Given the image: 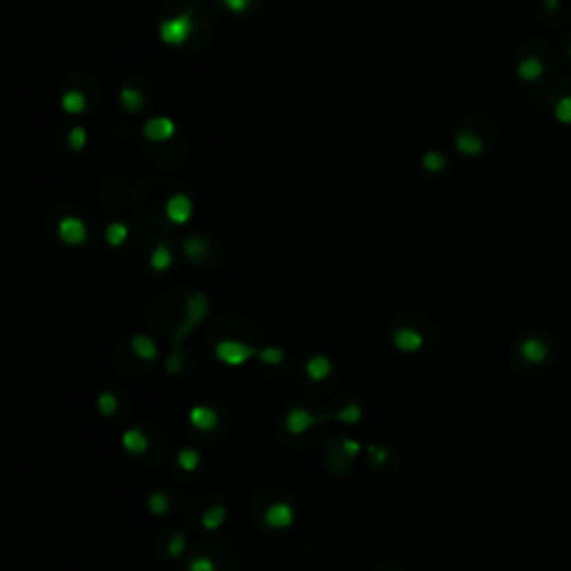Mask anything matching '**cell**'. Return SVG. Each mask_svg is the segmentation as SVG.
<instances>
[{
  "instance_id": "1",
  "label": "cell",
  "mask_w": 571,
  "mask_h": 571,
  "mask_svg": "<svg viewBox=\"0 0 571 571\" xmlns=\"http://www.w3.org/2000/svg\"><path fill=\"white\" fill-rule=\"evenodd\" d=\"M255 355H259V351L244 342H237V339H223L214 346V357L226 366H241L253 360Z\"/></svg>"
},
{
  "instance_id": "2",
  "label": "cell",
  "mask_w": 571,
  "mask_h": 571,
  "mask_svg": "<svg viewBox=\"0 0 571 571\" xmlns=\"http://www.w3.org/2000/svg\"><path fill=\"white\" fill-rule=\"evenodd\" d=\"M192 34V16L190 14H178L174 18L161 23L159 36L165 45H183L187 40V36Z\"/></svg>"
},
{
  "instance_id": "3",
  "label": "cell",
  "mask_w": 571,
  "mask_h": 571,
  "mask_svg": "<svg viewBox=\"0 0 571 571\" xmlns=\"http://www.w3.org/2000/svg\"><path fill=\"white\" fill-rule=\"evenodd\" d=\"M330 417H335V415H315V413H310L308 408L294 406V408L288 410V413H286V433L303 435L306 431H310L315 424L326 422V419H330Z\"/></svg>"
},
{
  "instance_id": "4",
  "label": "cell",
  "mask_w": 571,
  "mask_h": 571,
  "mask_svg": "<svg viewBox=\"0 0 571 571\" xmlns=\"http://www.w3.org/2000/svg\"><path fill=\"white\" fill-rule=\"evenodd\" d=\"M264 520L268 524V529H272V531H288L290 526L294 524V520H297V511H294V506L290 502L279 500V502H272L270 506L266 509Z\"/></svg>"
},
{
  "instance_id": "5",
  "label": "cell",
  "mask_w": 571,
  "mask_h": 571,
  "mask_svg": "<svg viewBox=\"0 0 571 571\" xmlns=\"http://www.w3.org/2000/svg\"><path fill=\"white\" fill-rule=\"evenodd\" d=\"M205 312H208V301H205L201 292H194L192 297L187 299V315H185L183 326L178 328V333H176V344L181 342V337H185L196 324H199V321L205 317Z\"/></svg>"
},
{
  "instance_id": "6",
  "label": "cell",
  "mask_w": 571,
  "mask_h": 571,
  "mask_svg": "<svg viewBox=\"0 0 571 571\" xmlns=\"http://www.w3.org/2000/svg\"><path fill=\"white\" fill-rule=\"evenodd\" d=\"M58 237L67 246H80L87 239V228L78 217H65L58 223Z\"/></svg>"
},
{
  "instance_id": "7",
  "label": "cell",
  "mask_w": 571,
  "mask_h": 571,
  "mask_svg": "<svg viewBox=\"0 0 571 571\" xmlns=\"http://www.w3.org/2000/svg\"><path fill=\"white\" fill-rule=\"evenodd\" d=\"M187 422H190L196 431H201V433H210L217 428L219 424V415H217V410L210 408V406H205V404H196L190 408V413H187Z\"/></svg>"
},
{
  "instance_id": "8",
  "label": "cell",
  "mask_w": 571,
  "mask_h": 571,
  "mask_svg": "<svg viewBox=\"0 0 571 571\" xmlns=\"http://www.w3.org/2000/svg\"><path fill=\"white\" fill-rule=\"evenodd\" d=\"M143 137L148 141H167L174 137V123L167 116H156V119H150L145 125H143Z\"/></svg>"
},
{
  "instance_id": "9",
  "label": "cell",
  "mask_w": 571,
  "mask_h": 571,
  "mask_svg": "<svg viewBox=\"0 0 571 571\" xmlns=\"http://www.w3.org/2000/svg\"><path fill=\"white\" fill-rule=\"evenodd\" d=\"M190 214H192V201H190V196H185V194H174V196H170L167 203H165V217L176 223V226H181V223H185L187 219H190Z\"/></svg>"
},
{
  "instance_id": "10",
  "label": "cell",
  "mask_w": 571,
  "mask_h": 571,
  "mask_svg": "<svg viewBox=\"0 0 571 571\" xmlns=\"http://www.w3.org/2000/svg\"><path fill=\"white\" fill-rule=\"evenodd\" d=\"M393 344L399 353H417L424 346V337L415 328H397L393 335Z\"/></svg>"
},
{
  "instance_id": "11",
  "label": "cell",
  "mask_w": 571,
  "mask_h": 571,
  "mask_svg": "<svg viewBox=\"0 0 571 571\" xmlns=\"http://www.w3.org/2000/svg\"><path fill=\"white\" fill-rule=\"evenodd\" d=\"M121 446H123V451L130 453V455H143L148 451L150 440L139 426H132L121 435Z\"/></svg>"
},
{
  "instance_id": "12",
  "label": "cell",
  "mask_w": 571,
  "mask_h": 571,
  "mask_svg": "<svg viewBox=\"0 0 571 571\" xmlns=\"http://www.w3.org/2000/svg\"><path fill=\"white\" fill-rule=\"evenodd\" d=\"M130 346H132L134 355H137L139 360H143V362H154L156 357H159L156 342L152 337H148V335H134Z\"/></svg>"
},
{
  "instance_id": "13",
  "label": "cell",
  "mask_w": 571,
  "mask_h": 571,
  "mask_svg": "<svg viewBox=\"0 0 571 571\" xmlns=\"http://www.w3.org/2000/svg\"><path fill=\"white\" fill-rule=\"evenodd\" d=\"M306 375H308V380L312 382H324L330 371H333V362L328 360L326 355H315V357H310V360L306 362Z\"/></svg>"
},
{
  "instance_id": "14",
  "label": "cell",
  "mask_w": 571,
  "mask_h": 571,
  "mask_svg": "<svg viewBox=\"0 0 571 571\" xmlns=\"http://www.w3.org/2000/svg\"><path fill=\"white\" fill-rule=\"evenodd\" d=\"M228 520V509L223 504H210L201 515V526L205 531H217Z\"/></svg>"
},
{
  "instance_id": "15",
  "label": "cell",
  "mask_w": 571,
  "mask_h": 571,
  "mask_svg": "<svg viewBox=\"0 0 571 571\" xmlns=\"http://www.w3.org/2000/svg\"><path fill=\"white\" fill-rule=\"evenodd\" d=\"M520 355L529 364H542L544 357H547V346L538 337H526L520 344Z\"/></svg>"
},
{
  "instance_id": "16",
  "label": "cell",
  "mask_w": 571,
  "mask_h": 571,
  "mask_svg": "<svg viewBox=\"0 0 571 571\" xmlns=\"http://www.w3.org/2000/svg\"><path fill=\"white\" fill-rule=\"evenodd\" d=\"M455 148H458V152L464 156H478L480 152L485 150L480 137L478 134H473V132H462L460 137L455 139Z\"/></svg>"
},
{
  "instance_id": "17",
  "label": "cell",
  "mask_w": 571,
  "mask_h": 571,
  "mask_svg": "<svg viewBox=\"0 0 571 571\" xmlns=\"http://www.w3.org/2000/svg\"><path fill=\"white\" fill-rule=\"evenodd\" d=\"M176 464H178V469L185 471V473H194L196 469L201 467V453L192 449V446H185V449H181L176 453Z\"/></svg>"
},
{
  "instance_id": "18",
  "label": "cell",
  "mask_w": 571,
  "mask_h": 571,
  "mask_svg": "<svg viewBox=\"0 0 571 571\" xmlns=\"http://www.w3.org/2000/svg\"><path fill=\"white\" fill-rule=\"evenodd\" d=\"M542 71H544V65L533 56L524 58L520 65H517V76H520L524 83H533V80H538L542 76Z\"/></svg>"
},
{
  "instance_id": "19",
  "label": "cell",
  "mask_w": 571,
  "mask_h": 571,
  "mask_svg": "<svg viewBox=\"0 0 571 571\" xmlns=\"http://www.w3.org/2000/svg\"><path fill=\"white\" fill-rule=\"evenodd\" d=\"M60 105H62V110H65L67 114H80V112L85 110L87 101H85V96L78 92V89H69V92L62 94Z\"/></svg>"
},
{
  "instance_id": "20",
  "label": "cell",
  "mask_w": 571,
  "mask_h": 571,
  "mask_svg": "<svg viewBox=\"0 0 571 571\" xmlns=\"http://www.w3.org/2000/svg\"><path fill=\"white\" fill-rule=\"evenodd\" d=\"M148 511L159 517L170 511V496L165 491H152L148 496Z\"/></svg>"
},
{
  "instance_id": "21",
  "label": "cell",
  "mask_w": 571,
  "mask_h": 571,
  "mask_svg": "<svg viewBox=\"0 0 571 571\" xmlns=\"http://www.w3.org/2000/svg\"><path fill=\"white\" fill-rule=\"evenodd\" d=\"M96 408L103 417H112L116 410H119V397L110 391H103L101 395L96 397Z\"/></svg>"
},
{
  "instance_id": "22",
  "label": "cell",
  "mask_w": 571,
  "mask_h": 571,
  "mask_svg": "<svg viewBox=\"0 0 571 571\" xmlns=\"http://www.w3.org/2000/svg\"><path fill=\"white\" fill-rule=\"evenodd\" d=\"M128 235H130L128 226H125V223L114 221V223H110V226H107V230H105V241H107V244H110L112 248H119V246L123 244V241L128 239Z\"/></svg>"
},
{
  "instance_id": "23",
  "label": "cell",
  "mask_w": 571,
  "mask_h": 571,
  "mask_svg": "<svg viewBox=\"0 0 571 571\" xmlns=\"http://www.w3.org/2000/svg\"><path fill=\"white\" fill-rule=\"evenodd\" d=\"M119 96H121V105H123L128 112H139L141 107H143V96H141L139 89H134V87H123Z\"/></svg>"
},
{
  "instance_id": "24",
  "label": "cell",
  "mask_w": 571,
  "mask_h": 571,
  "mask_svg": "<svg viewBox=\"0 0 571 571\" xmlns=\"http://www.w3.org/2000/svg\"><path fill=\"white\" fill-rule=\"evenodd\" d=\"M150 264L154 270H167L170 264H172V253H170V248L165 244H161L154 248V253L150 257Z\"/></svg>"
},
{
  "instance_id": "25",
  "label": "cell",
  "mask_w": 571,
  "mask_h": 571,
  "mask_svg": "<svg viewBox=\"0 0 571 571\" xmlns=\"http://www.w3.org/2000/svg\"><path fill=\"white\" fill-rule=\"evenodd\" d=\"M422 165L428 170V172H440V170L446 165V159H444L442 152L428 150V152H424V156H422Z\"/></svg>"
},
{
  "instance_id": "26",
  "label": "cell",
  "mask_w": 571,
  "mask_h": 571,
  "mask_svg": "<svg viewBox=\"0 0 571 571\" xmlns=\"http://www.w3.org/2000/svg\"><path fill=\"white\" fill-rule=\"evenodd\" d=\"M362 415H364V410L360 404H348L346 408L339 410V413H335V419H342L346 424H357L362 419Z\"/></svg>"
},
{
  "instance_id": "27",
  "label": "cell",
  "mask_w": 571,
  "mask_h": 571,
  "mask_svg": "<svg viewBox=\"0 0 571 571\" xmlns=\"http://www.w3.org/2000/svg\"><path fill=\"white\" fill-rule=\"evenodd\" d=\"M283 357H286V353L277 346H268V348H261V351H259V360H261L264 364H268V366L281 364Z\"/></svg>"
},
{
  "instance_id": "28",
  "label": "cell",
  "mask_w": 571,
  "mask_h": 571,
  "mask_svg": "<svg viewBox=\"0 0 571 571\" xmlns=\"http://www.w3.org/2000/svg\"><path fill=\"white\" fill-rule=\"evenodd\" d=\"M185 549H187L185 535H183L181 531L174 533L172 538H170V542H167V553H170V558H181L183 553H185Z\"/></svg>"
},
{
  "instance_id": "29",
  "label": "cell",
  "mask_w": 571,
  "mask_h": 571,
  "mask_svg": "<svg viewBox=\"0 0 571 571\" xmlns=\"http://www.w3.org/2000/svg\"><path fill=\"white\" fill-rule=\"evenodd\" d=\"M553 114L562 125H571V96H562L553 107Z\"/></svg>"
},
{
  "instance_id": "30",
  "label": "cell",
  "mask_w": 571,
  "mask_h": 571,
  "mask_svg": "<svg viewBox=\"0 0 571 571\" xmlns=\"http://www.w3.org/2000/svg\"><path fill=\"white\" fill-rule=\"evenodd\" d=\"M67 143H69V148L74 150V152L83 150L85 143H87V132H85V128H80V125H76V128H71V130H69V137H67Z\"/></svg>"
},
{
  "instance_id": "31",
  "label": "cell",
  "mask_w": 571,
  "mask_h": 571,
  "mask_svg": "<svg viewBox=\"0 0 571 571\" xmlns=\"http://www.w3.org/2000/svg\"><path fill=\"white\" fill-rule=\"evenodd\" d=\"M187 571H217V562L208 556H196L187 562Z\"/></svg>"
},
{
  "instance_id": "32",
  "label": "cell",
  "mask_w": 571,
  "mask_h": 571,
  "mask_svg": "<svg viewBox=\"0 0 571 571\" xmlns=\"http://www.w3.org/2000/svg\"><path fill=\"white\" fill-rule=\"evenodd\" d=\"M203 253H205V241L203 239L192 237V239L185 241V255L190 257V259H199Z\"/></svg>"
},
{
  "instance_id": "33",
  "label": "cell",
  "mask_w": 571,
  "mask_h": 571,
  "mask_svg": "<svg viewBox=\"0 0 571 571\" xmlns=\"http://www.w3.org/2000/svg\"><path fill=\"white\" fill-rule=\"evenodd\" d=\"M342 451L348 455V458H357L362 451V442L360 440H353V437H344L342 440Z\"/></svg>"
},
{
  "instance_id": "34",
  "label": "cell",
  "mask_w": 571,
  "mask_h": 571,
  "mask_svg": "<svg viewBox=\"0 0 571 571\" xmlns=\"http://www.w3.org/2000/svg\"><path fill=\"white\" fill-rule=\"evenodd\" d=\"M369 455H371V460H373L375 464H382L384 460L388 458V451L384 449V446H375V444H371V446H369Z\"/></svg>"
},
{
  "instance_id": "35",
  "label": "cell",
  "mask_w": 571,
  "mask_h": 571,
  "mask_svg": "<svg viewBox=\"0 0 571 571\" xmlns=\"http://www.w3.org/2000/svg\"><path fill=\"white\" fill-rule=\"evenodd\" d=\"M226 3V7L230 9V12H235V14H244L248 5L253 3V0H223Z\"/></svg>"
}]
</instances>
